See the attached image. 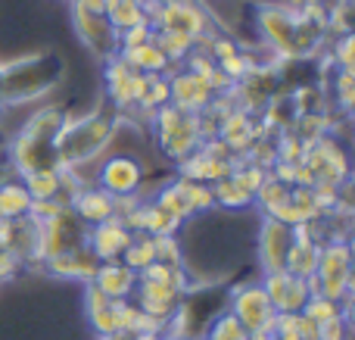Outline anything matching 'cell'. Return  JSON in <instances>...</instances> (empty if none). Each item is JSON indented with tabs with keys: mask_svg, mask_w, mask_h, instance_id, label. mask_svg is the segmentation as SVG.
I'll use <instances>...</instances> for the list:
<instances>
[{
	"mask_svg": "<svg viewBox=\"0 0 355 340\" xmlns=\"http://www.w3.org/2000/svg\"><path fill=\"white\" fill-rule=\"evenodd\" d=\"M97 266L100 262H97V256L87 250V244L41 262V269H47V275H53V278H60V281H78V284H91L94 275H97Z\"/></svg>",
	"mask_w": 355,
	"mask_h": 340,
	"instance_id": "d6986e66",
	"label": "cell"
},
{
	"mask_svg": "<svg viewBox=\"0 0 355 340\" xmlns=\"http://www.w3.org/2000/svg\"><path fill=\"white\" fill-rule=\"evenodd\" d=\"M119 119L122 112H116L106 100L94 103L91 110L66 116L56 135V153H60V166L72 172L81 185H94V166L110 153Z\"/></svg>",
	"mask_w": 355,
	"mask_h": 340,
	"instance_id": "6da1fadb",
	"label": "cell"
},
{
	"mask_svg": "<svg viewBox=\"0 0 355 340\" xmlns=\"http://www.w3.org/2000/svg\"><path fill=\"white\" fill-rule=\"evenodd\" d=\"M31 197L16 175L0 178V219H22L31 212Z\"/></svg>",
	"mask_w": 355,
	"mask_h": 340,
	"instance_id": "4316f807",
	"label": "cell"
},
{
	"mask_svg": "<svg viewBox=\"0 0 355 340\" xmlns=\"http://www.w3.org/2000/svg\"><path fill=\"white\" fill-rule=\"evenodd\" d=\"M302 316H309L315 325H327L331 318H340V316H346V318H352L349 312L343 309V303H337V300H327V297H318V294H312L309 297V303L302 306Z\"/></svg>",
	"mask_w": 355,
	"mask_h": 340,
	"instance_id": "836d02e7",
	"label": "cell"
},
{
	"mask_svg": "<svg viewBox=\"0 0 355 340\" xmlns=\"http://www.w3.org/2000/svg\"><path fill=\"white\" fill-rule=\"evenodd\" d=\"M147 175H150V166L141 156L110 150V153L94 166V185L103 187L112 197H131V194L147 191Z\"/></svg>",
	"mask_w": 355,
	"mask_h": 340,
	"instance_id": "52a82bcc",
	"label": "cell"
},
{
	"mask_svg": "<svg viewBox=\"0 0 355 340\" xmlns=\"http://www.w3.org/2000/svg\"><path fill=\"white\" fill-rule=\"evenodd\" d=\"M97 340H125V337H119V334H116V337H97Z\"/></svg>",
	"mask_w": 355,
	"mask_h": 340,
	"instance_id": "c3c4849f",
	"label": "cell"
},
{
	"mask_svg": "<svg viewBox=\"0 0 355 340\" xmlns=\"http://www.w3.org/2000/svg\"><path fill=\"white\" fill-rule=\"evenodd\" d=\"M69 12H94V16H103L106 0H69Z\"/></svg>",
	"mask_w": 355,
	"mask_h": 340,
	"instance_id": "60d3db41",
	"label": "cell"
},
{
	"mask_svg": "<svg viewBox=\"0 0 355 340\" xmlns=\"http://www.w3.org/2000/svg\"><path fill=\"white\" fill-rule=\"evenodd\" d=\"M252 244H256V266H259V275L277 272V269H284L287 250H290V244H293V228H290V225L275 222V219H259Z\"/></svg>",
	"mask_w": 355,
	"mask_h": 340,
	"instance_id": "4fadbf2b",
	"label": "cell"
},
{
	"mask_svg": "<svg viewBox=\"0 0 355 340\" xmlns=\"http://www.w3.org/2000/svg\"><path fill=\"white\" fill-rule=\"evenodd\" d=\"M62 3H69V0H62Z\"/></svg>",
	"mask_w": 355,
	"mask_h": 340,
	"instance_id": "f907efd6",
	"label": "cell"
},
{
	"mask_svg": "<svg viewBox=\"0 0 355 340\" xmlns=\"http://www.w3.org/2000/svg\"><path fill=\"white\" fill-rule=\"evenodd\" d=\"M131 237L135 235H131L119 219H110V222H103V225L87 228V250L97 256V262H112V260H122Z\"/></svg>",
	"mask_w": 355,
	"mask_h": 340,
	"instance_id": "44dd1931",
	"label": "cell"
},
{
	"mask_svg": "<svg viewBox=\"0 0 355 340\" xmlns=\"http://www.w3.org/2000/svg\"><path fill=\"white\" fill-rule=\"evenodd\" d=\"M22 272H25V262L19 260L12 250L0 247V284H10V281H16Z\"/></svg>",
	"mask_w": 355,
	"mask_h": 340,
	"instance_id": "f35d334b",
	"label": "cell"
},
{
	"mask_svg": "<svg viewBox=\"0 0 355 340\" xmlns=\"http://www.w3.org/2000/svg\"><path fill=\"white\" fill-rule=\"evenodd\" d=\"M91 284L97 287L103 297H110V300H116V303H122V300H131V297H135V291H137V272L125 266L122 260L100 262V266H97V275H94Z\"/></svg>",
	"mask_w": 355,
	"mask_h": 340,
	"instance_id": "603a6c76",
	"label": "cell"
},
{
	"mask_svg": "<svg viewBox=\"0 0 355 340\" xmlns=\"http://www.w3.org/2000/svg\"><path fill=\"white\" fill-rule=\"evenodd\" d=\"M141 3H144V6H147V10H150V12H153V10H156V6H159V3H166V0H141Z\"/></svg>",
	"mask_w": 355,
	"mask_h": 340,
	"instance_id": "f6af8a7d",
	"label": "cell"
},
{
	"mask_svg": "<svg viewBox=\"0 0 355 340\" xmlns=\"http://www.w3.org/2000/svg\"><path fill=\"white\" fill-rule=\"evenodd\" d=\"M275 3H284L290 10H306V6H324L327 0H275Z\"/></svg>",
	"mask_w": 355,
	"mask_h": 340,
	"instance_id": "7bdbcfd3",
	"label": "cell"
},
{
	"mask_svg": "<svg viewBox=\"0 0 355 340\" xmlns=\"http://www.w3.org/2000/svg\"><path fill=\"white\" fill-rule=\"evenodd\" d=\"M0 106H3V72H0Z\"/></svg>",
	"mask_w": 355,
	"mask_h": 340,
	"instance_id": "7dc6e473",
	"label": "cell"
},
{
	"mask_svg": "<svg viewBox=\"0 0 355 340\" xmlns=\"http://www.w3.org/2000/svg\"><path fill=\"white\" fill-rule=\"evenodd\" d=\"M0 247L12 250L25 269H41V219L31 212L22 219H0Z\"/></svg>",
	"mask_w": 355,
	"mask_h": 340,
	"instance_id": "7c38bea8",
	"label": "cell"
},
{
	"mask_svg": "<svg viewBox=\"0 0 355 340\" xmlns=\"http://www.w3.org/2000/svg\"><path fill=\"white\" fill-rule=\"evenodd\" d=\"M72 28L78 44L94 56V60H110L119 53V31L112 28V22L103 16H94V12H72Z\"/></svg>",
	"mask_w": 355,
	"mask_h": 340,
	"instance_id": "5bb4252c",
	"label": "cell"
},
{
	"mask_svg": "<svg viewBox=\"0 0 355 340\" xmlns=\"http://www.w3.org/2000/svg\"><path fill=\"white\" fill-rule=\"evenodd\" d=\"M231 178L237 181V187L243 194L256 197L259 187H262L265 178H268V169L256 166V162H250V160H237V162H234V169H231Z\"/></svg>",
	"mask_w": 355,
	"mask_h": 340,
	"instance_id": "1f68e13d",
	"label": "cell"
},
{
	"mask_svg": "<svg viewBox=\"0 0 355 340\" xmlns=\"http://www.w3.org/2000/svg\"><path fill=\"white\" fill-rule=\"evenodd\" d=\"M150 25L156 31H175L200 44L206 35L221 28L215 12L206 6V0H166L150 12Z\"/></svg>",
	"mask_w": 355,
	"mask_h": 340,
	"instance_id": "8992f818",
	"label": "cell"
},
{
	"mask_svg": "<svg viewBox=\"0 0 355 340\" xmlns=\"http://www.w3.org/2000/svg\"><path fill=\"white\" fill-rule=\"evenodd\" d=\"M302 166L312 172L315 185H334L343 187L352 181V162H349V150H346V141L340 135H324L315 144H309L306 153H302Z\"/></svg>",
	"mask_w": 355,
	"mask_h": 340,
	"instance_id": "ba28073f",
	"label": "cell"
},
{
	"mask_svg": "<svg viewBox=\"0 0 355 340\" xmlns=\"http://www.w3.org/2000/svg\"><path fill=\"white\" fill-rule=\"evenodd\" d=\"M153 250H156V262H166V266H184V244H181V235L153 237Z\"/></svg>",
	"mask_w": 355,
	"mask_h": 340,
	"instance_id": "d590c367",
	"label": "cell"
},
{
	"mask_svg": "<svg viewBox=\"0 0 355 340\" xmlns=\"http://www.w3.org/2000/svg\"><path fill=\"white\" fill-rule=\"evenodd\" d=\"M355 253L349 241H331L321 244V256H318V269L309 278L312 294L327 300L343 303V309L352 316V287H355Z\"/></svg>",
	"mask_w": 355,
	"mask_h": 340,
	"instance_id": "5b68a950",
	"label": "cell"
},
{
	"mask_svg": "<svg viewBox=\"0 0 355 340\" xmlns=\"http://www.w3.org/2000/svg\"><path fill=\"white\" fill-rule=\"evenodd\" d=\"M318 256H321V244L309 235V228H293V244L287 250V260H284V269L296 278H312L315 269H318Z\"/></svg>",
	"mask_w": 355,
	"mask_h": 340,
	"instance_id": "d4e9b609",
	"label": "cell"
},
{
	"mask_svg": "<svg viewBox=\"0 0 355 340\" xmlns=\"http://www.w3.org/2000/svg\"><path fill=\"white\" fill-rule=\"evenodd\" d=\"M234 162L237 160H215V156L196 150V153L184 156L181 162H175V175L178 178H187V181H200V185H215V181L231 175Z\"/></svg>",
	"mask_w": 355,
	"mask_h": 340,
	"instance_id": "cb8c5ba5",
	"label": "cell"
},
{
	"mask_svg": "<svg viewBox=\"0 0 355 340\" xmlns=\"http://www.w3.org/2000/svg\"><path fill=\"white\" fill-rule=\"evenodd\" d=\"M262 135H271V131L262 125V119L252 116V112H246V110H240V106H234V110L221 119L218 135L215 137H221V141L227 144V150L234 153V160H243V156L250 153V147Z\"/></svg>",
	"mask_w": 355,
	"mask_h": 340,
	"instance_id": "2e32d148",
	"label": "cell"
},
{
	"mask_svg": "<svg viewBox=\"0 0 355 340\" xmlns=\"http://www.w3.org/2000/svg\"><path fill=\"white\" fill-rule=\"evenodd\" d=\"M202 340H250V334H246L243 325H240L237 318H234L231 312L225 309V312H221V316L206 328Z\"/></svg>",
	"mask_w": 355,
	"mask_h": 340,
	"instance_id": "e575fe53",
	"label": "cell"
},
{
	"mask_svg": "<svg viewBox=\"0 0 355 340\" xmlns=\"http://www.w3.org/2000/svg\"><path fill=\"white\" fill-rule=\"evenodd\" d=\"M271 337L275 340H302L300 337V312H277L275 325H271Z\"/></svg>",
	"mask_w": 355,
	"mask_h": 340,
	"instance_id": "74e56055",
	"label": "cell"
},
{
	"mask_svg": "<svg viewBox=\"0 0 355 340\" xmlns=\"http://www.w3.org/2000/svg\"><path fill=\"white\" fill-rule=\"evenodd\" d=\"M250 340H275L271 331H259V334H250Z\"/></svg>",
	"mask_w": 355,
	"mask_h": 340,
	"instance_id": "ee69618b",
	"label": "cell"
},
{
	"mask_svg": "<svg viewBox=\"0 0 355 340\" xmlns=\"http://www.w3.org/2000/svg\"><path fill=\"white\" fill-rule=\"evenodd\" d=\"M153 44L162 50V56L168 60V66L172 69L184 66V60L196 50V41H190V37L175 35V31H156V28H153Z\"/></svg>",
	"mask_w": 355,
	"mask_h": 340,
	"instance_id": "f546056e",
	"label": "cell"
},
{
	"mask_svg": "<svg viewBox=\"0 0 355 340\" xmlns=\"http://www.w3.org/2000/svg\"><path fill=\"white\" fill-rule=\"evenodd\" d=\"M312 340H321V337H312Z\"/></svg>",
	"mask_w": 355,
	"mask_h": 340,
	"instance_id": "681fc988",
	"label": "cell"
},
{
	"mask_svg": "<svg viewBox=\"0 0 355 340\" xmlns=\"http://www.w3.org/2000/svg\"><path fill=\"white\" fill-rule=\"evenodd\" d=\"M187 181V178H184ZM187 200H190V212L193 216H206L215 210L212 200V185H200V181H187Z\"/></svg>",
	"mask_w": 355,
	"mask_h": 340,
	"instance_id": "8d00e7d4",
	"label": "cell"
},
{
	"mask_svg": "<svg viewBox=\"0 0 355 340\" xmlns=\"http://www.w3.org/2000/svg\"><path fill=\"white\" fill-rule=\"evenodd\" d=\"M259 284L268 294L275 312H302V306L312 297V287L306 278H296L287 269H277V272H265L259 275Z\"/></svg>",
	"mask_w": 355,
	"mask_h": 340,
	"instance_id": "9a60e30c",
	"label": "cell"
},
{
	"mask_svg": "<svg viewBox=\"0 0 355 340\" xmlns=\"http://www.w3.org/2000/svg\"><path fill=\"white\" fill-rule=\"evenodd\" d=\"M181 297H184V294L175 291V287H168V284H153V281H141V278H137V291H135V297H131V300L137 303V309L147 312L153 322H159L162 328H166L168 318L175 316L178 303H181Z\"/></svg>",
	"mask_w": 355,
	"mask_h": 340,
	"instance_id": "ac0fdd59",
	"label": "cell"
},
{
	"mask_svg": "<svg viewBox=\"0 0 355 340\" xmlns=\"http://www.w3.org/2000/svg\"><path fill=\"white\" fill-rule=\"evenodd\" d=\"M103 85H106V103L116 112H122V116H131L144 97L147 75L128 69V62L116 53L110 60H103Z\"/></svg>",
	"mask_w": 355,
	"mask_h": 340,
	"instance_id": "30bf717a",
	"label": "cell"
},
{
	"mask_svg": "<svg viewBox=\"0 0 355 340\" xmlns=\"http://www.w3.org/2000/svg\"><path fill=\"white\" fill-rule=\"evenodd\" d=\"M81 309L97 337H116L119 334V303L97 291L94 284H81Z\"/></svg>",
	"mask_w": 355,
	"mask_h": 340,
	"instance_id": "ffe728a7",
	"label": "cell"
},
{
	"mask_svg": "<svg viewBox=\"0 0 355 340\" xmlns=\"http://www.w3.org/2000/svg\"><path fill=\"white\" fill-rule=\"evenodd\" d=\"M147 135L153 150H159L168 162H181L184 156L196 153L200 144L206 141L202 135V122H200V112H190V110H178V106L166 103L162 110H156L147 122Z\"/></svg>",
	"mask_w": 355,
	"mask_h": 340,
	"instance_id": "277c9868",
	"label": "cell"
},
{
	"mask_svg": "<svg viewBox=\"0 0 355 340\" xmlns=\"http://www.w3.org/2000/svg\"><path fill=\"white\" fill-rule=\"evenodd\" d=\"M144 235L150 237H168V235H181V222L166 212L162 206H156L153 200H147V225H144Z\"/></svg>",
	"mask_w": 355,
	"mask_h": 340,
	"instance_id": "d6a6232c",
	"label": "cell"
},
{
	"mask_svg": "<svg viewBox=\"0 0 355 340\" xmlns=\"http://www.w3.org/2000/svg\"><path fill=\"white\" fill-rule=\"evenodd\" d=\"M0 72H3V103L37 106L53 100L56 87L66 78V60L56 50L41 47L0 60Z\"/></svg>",
	"mask_w": 355,
	"mask_h": 340,
	"instance_id": "3957f363",
	"label": "cell"
},
{
	"mask_svg": "<svg viewBox=\"0 0 355 340\" xmlns=\"http://www.w3.org/2000/svg\"><path fill=\"white\" fill-rule=\"evenodd\" d=\"M156 340H184V337H175V334H166V331H162V334L156 337Z\"/></svg>",
	"mask_w": 355,
	"mask_h": 340,
	"instance_id": "bcb514c9",
	"label": "cell"
},
{
	"mask_svg": "<svg viewBox=\"0 0 355 340\" xmlns=\"http://www.w3.org/2000/svg\"><path fill=\"white\" fill-rule=\"evenodd\" d=\"M69 210H72L87 228H94V225H103V222H110V219H116V197L106 194L103 187H97V185H85V187H78V194L72 197Z\"/></svg>",
	"mask_w": 355,
	"mask_h": 340,
	"instance_id": "7402d4cb",
	"label": "cell"
},
{
	"mask_svg": "<svg viewBox=\"0 0 355 340\" xmlns=\"http://www.w3.org/2000/svg\"><path fill=\"white\" fill-rule=\"evenodd\" d=\"M106 19L122 35L135 25H150V10L141 0H106Z\"/></svg>",
	"mask_w": 355,
	"mask_h": 340,
	"instance_id": "83f0119b",
	"label": "cell"
},
{
	"mask_svg": "<svg viewBox=\"0 0 355 340\" xmlns=\"http://www.w3.org/2000/svg\"><path fill=\"white\" fill-rule=\"evenodd\" d=\"M85 244H87V225L81 222L69 206L56 210L53 216L41 219V253H44V260L69 253V250H78V247H85Z\"/></svg>",
	"mask_w": 355,
	"mask_h": 340,
	"instance_id": "8fae6325",
	"label": "cell"
},
{
	"mask_svg": "<svg viewBox=\"0 0 355 340\" xmlns=\"http://www.w3.org/2000/svg\"><path fill=\"white\" fill-rule=\"evenodd\" d=\"M150 41H153V25H135V28L119 35V50L141 47V44H150Z\"/></svg>",
	"mask_w": 355,
	"mask_h": 340,
	"instance_id": "ab89813d",
	"label": "cell"
},
{
	"mask_svg": "<svg viewBox=\"0 0 355 340\" xmlns=\"http://www.w3.org/2000/svg\"><path fill=\"white\" fill-rule=\"evenodd\" d=\"M119 56L128 62V69H135V72H141V75H168L172 72L168 60L162 56V50L156 47L153 41L141 44V47H131V50H119Z\"/></svg>",
	"mask_w": 355,
	"mask_h": 340,
	"instance_id": "484cf974",
	"label": "cell"
},
{
	"mask_svg": "<svg viewBox=\"0 0 355 340\" xmlns=\"http://www.w3.org/2000/svg\"><path fill=\"white\" fill-rule=\"evenodd\" d=\"M318 331H321L318 325H315L309 316H302V312H300V337L302 340H312V337H318Z\"/></svg>",
	"mask_w": 355,
	"mask_h": 340,
	"instance_id": "b9f144b4",
	"label": "cell"
},
{
	"mask_svg": "<svg viewBox=\"0 0 355 340\" xmlns=\"http://www.w3.org/2000/svg\"><path fill=\"white\" fill-rule=\"evenodd\" d=\"M69 110L56 100L37 103L28 112L25 125L3 144L6 166L16 178L31 172H47V169H62L60 153H56V135H60L62 122H66Z\"/></svg>",
	"mask_w": 355,
	"mask_h": 340,
	"instance_id": "7a4b0ae2",
	"label": "cell"
},
{
	"mask_svg": "<svg viewBox=\"0 0 355 340\" xmlns=\"http://www.w3.org/2000/svg\"><path fill=\"white\" fill-rule=\"evenodd\" d=\"M212 100H215V91L202 75L190 72V69H184V66L168 72V103L172 106L190 110V112H202Z\"/></svg>",
	"mask_w": 355,
	"mask_h": 340,
	"instance_id": "e0dca14e",
	"label": "cell"
},
{
	"mask_svg": "<svg viewBox=\"0 0 355 340\" xmlns=\"http://www.w3.org/2000/svg\"><path fill=\"white\" fill-rule=\"evenodd\" d=\"M122 262L128 269H135L137 275H141L147 266H153V262H156L153 237H150V235H135V237H131V244H128V250L122 253Z\"/></svg>",
	"mask_w": 355,
	"mask_h": 340,
	"instance_id": "4dcf8cb0",
	"label": "cell"
},
{
	"mask_svg": "<svg viewBox=\"0 0 355 340\" xmlns=\"http://www.w3.org/2000/svg\"><path fill=\"white\" fill-rule=\"evenodd\" d=\"M212 200L218 212H252V197L240 191L231 175L212 185Z\"/></svg>",
	"mask_w": 355,
	"mask_h": 340,
	"instance_id": "f1b7e54d",
	"label": "cell"
},
{
	"mask_svg": "<svg viewBox=\"0 0 355 340\" xmlns=\"http://www.w3.org/2000/svg\"><path fill=\"white\" fill-rule=\"evenodd\" d=\"M227 312L243 325L246 334L271 331L275 316H277L275 306H271V300H268V294H265L262 284H259V278L231 284V291H227Z\"/></svg>",
	"mask_w": 355,
	"mask_h": 340,
	"instance_id": "9c48e42d",
	"label": "cell"
}]
</instances>
